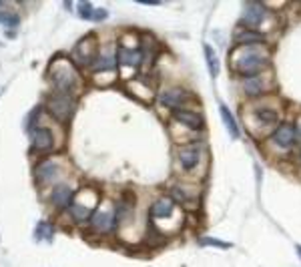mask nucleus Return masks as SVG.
<instances>
[{
  "mask_svg": "<svg viewBox=\"0 0 301 267\" xmlns=\"http://www.w3.org/2000/svg\"><path fill=\"white\" fill-rule=\"evenodd\" d=\"M90 223H92V227L98 233H110L114 229V225H116V215L108 213V211H96L90 217Z\"/></svg>",
  "mask_w": 301,
  "mask_h": 267,
  "instance_id": "obj_11",
  "label": "nucleus"
},
{
  "mask_svg": "<svg viewBox=\"0 0 301 267\" xmlns=\"http://www.w3.org/2000/svg\"><path fill=\"white\" fill-rule=\"evenodd\" d=\"M48 76H50V80L54 82V86H56L58 92H68V94H72L74 86L78 84V74H76V70L72 68V64L66 62V60L52 62V66L48 68Z\"/></svg>",
  "mask_w": 301,
  "mask_h": 267,
  "instance_id": "obj_1",
  "label": "nucleus"
},
{
  "mask_svg": "<svg viewBox=\"0 0 301 267\" xmlns=\"http://www.w3.org/2000/svg\"><path fill=\"white\" fill-rule=\"evenodd\" d=\"M108 16V12L104 10V8H94V12H92V20L94 22H100V20H104Z\"/></svg>",
  "mask_w": 301,
  "mask_h": 267,
  "instance_id": "obj_27",
  "label": "nucleus"
},
{
  "mask_svg": "<svg viewBox=\"0 0 301 267\" xmlns=\"http://www.w3.org/2000/svg\"><path fill=\"white\" fill-rule=\"evenodd\" d=\"M46 108H48V112H50L56 120L66 122V120L74 114V98H72V94H68V92H58V90H56L54 94L48 96Z\"/></svg>",
  "mask_w": 301,
  "mask_h": 267,
  "instance_id": "obj_2",
  "label": "nucleus"
},
{
  "mask_svg": "<svg viewBox=\"0 0 301 267\" xmlns=\"http://www.w3.org/2000/svg\"><path fill=\"white\" fill-rule=\"evenodd\" d=\"M94 56H96V38H94V34H86L76 42L74 58L80 64H92Z\"/></svg>",
  "mask_w": 301,
  "mask_h": 267,
  "instance_id": "obj_4",
  "label": "nucleus"
},
{
  "mask_svg": "<svg viewBox=\"0 0 301 267\" xmlns=\"http://www.w3.org/2000/svg\"><path fill=\"white\" fill-rule=\"evenodd\" d=\"M179 161L185 171H193L201 163V147L199 143H189L179 149Z\"/></svg>",
  "mask_w": 301,
  "mask_h": 267,
  "instance_id": "obj_6",
  "label": "nucleus"
},
{
  "mask_svg": "<svg viewBox=\"0 0 301 267\" xmlns=\"http://www.w3.org/2000/svg\"><path fill=\"white\" fill-rule=\"evenodd\" d=\"M94 203H96V201H92V203H82L80 199L72 201V205H70L72 217H74L76 221H86V219H90V217H92V211H94Z\"/></svg>",
  "mask_w": 301,
  "mask_h": 267,
  "instance_id": "obj_17",
  "label": "nucleus"
},
{
  "mask_svg": "<svg viewBox=\"0 0 301 267\" xmlns=\"http://www.w3.org/2000/svg\"><path fill=\"white\" fill-rule=\"evenodd\" d=\"M205 58H207V66H209L211 76L217 78V74H219V60H217V54H215L213 46H209V44H205Z\"/></svg>",
  "mask_w": 301,
  "mask_h": 267,
  "instance_id": "obj_22",
  "label": "nucleus"
},
{
  "mask_svg": "<svg viewBox=\"0 0 301 267\" xmlns=\"http://www.w3.org/2000/svg\"><path fill=\"white\" fill-rule=\"evenodd\" d=\"M36 239H46V241H50V239H52V227H50V223H44V221H40V223H38Z\"/></svg>",
  "mask_w": 301,
  "mask_h": 267,
  "instance_id": "obj_25",
  "label": "nucleus"
},
{
  "mask_svg": "<svg viewBox=\"0 0 301 267\" xmlns=\"http://www.w3.org/2000/svg\"><path fill=\"white\" fill-rule=\"evenodd\" d=\"M267 66V56L265 54H259L255 50H247V52H241L235 60V68L239 74L251 78V76H257L263 68Z\"/></svg>",
  "mask_w": 301,
  "mask_h": 267,
  "instance_id": "obj_3",
  "label": "nucleus"
},
{
  "mask_svg": "<svg viewBox=\"0 0 301 267\" xmlns=\"http://www.w3.org/2000/svg\"><path fill=\"white\" fill-rule=\"evenodd\" d=\"M235 42L237 44H261V42H265V36L261 34V32H257V30H239V32H235Z\"/></svg>",
  "mask_w": 301,
  "mask_h": 267,
  "instance_id": "obj_18",
  "label": "nucleus"
},
{
  "mask_svg": "<svg viewBox=\"0 0 301 267\" xmlns=\"http://www.w3.org/2000/svg\"><path fill=\"white\" fill-rule=\"evenodd\" d=\"M297 253H299V257H301V245H299V247H297Z\"/></svg>",
  "mask_w": 301,
  "mask_h": 267,
  "instance_id": "obj_28",
  "label": "nucleus"
},
{
  "mask_svg": "<svg viewBox=\"0 0 301 267\" xmlns=\"http://www.w3.org/2000/svg\"><path fill=\"white\" fill-rule=\"evenodd\" d=\"M255 118H257L263 126L275 124V122H277V110H273V108H257V110H255Z\"/></svg>",
  "mask_w": 301,
  "mask_h": 267,
  "instance_id": "obj_21",
  "label": "nucleus"
},
{
  "mask_svg": "<svg viewBox=\"0 0 301 267\" xmlns=\"http://www.w3.org/2000/svg\"><path fill=\"white\" fill-rule=\"evenodd\" d=\"M201 245H211V247H221V249H229L231 247V243H225V241H219V239H213V237H203Z\"/></svg>",
  "mask_w": 301,
  "mask_h": 267,
  "instance_id": "obj_26",
  "label": "nucleus"
},
{
  "mask_svg": "<svg viewBox=\"0 0 301 267\" xmlns=\"http://www.w3.org/2000/svg\"><path fill=\"white\" fill-rule=\"evenodd\" d=\"M175 120L177 122H181V124H185V126H189V128H193V130H201L203 128V116L199 114V112H195V110H185V108H181V110H175Z\"/></svg>",
  "mask_w": 301,
  "mask_h": 267,
  "instance_id": "obj_12",
  "label": "nucleus"
},
{
  "mask_svg": "<svg viewBox=\"0 0 301 267\" xmlns=\"http://www.w3.org/2000/svg\"><path fill=\"white\" fill-rule=\"evenodd\" d=\"M76 10H78L80 18H84V20H92V12H94V6H92L90 2H78V4H76Z\"/></svg>",
  "mask_w": 301,
  "mask_h": 267,
  "instance_id": "obj_24",
  "label": "nucleus"
},
{
  "mask_svg": "<svg viewBox=\"0 0 301 267\" xmlns=\"http://www.w3.org/2000/svg\"><path fill=\"white\" fill-rule=\"evenodd\" d=\"M56 173H58V167H56L52 161H42V163L34 169V177L40 179V181H50Z\"/></svg>",
  "mask_w": 301,
  "mask_h": 267,
  "instance_id": "obj_19",
  "label": "nucleus"
},
{
  "mask_svg": "<svg viewBox=\"0 0 301 267\" xmlns=\"http://www.w3.org/2000/svg\"><path fill=\"white\" fill-rule=\"evenodd\" d=\"M189 96L191 94L187 90H183V88H167V90H163L159 94V100H161V104H165V106H169L173 110H181V106L189 100Z\"/></svg>",
  "mask_w": 301,
  "mask_h": 267,
  "instance_id": "obj_9",
  "label": "nucleus"
},
{
  "mask_svg": "<svg viewBox=\"0 0 301 267\" xmlns=\"http://www.w3.org/2000/svg\"><path fill=\"white\" fill-rule=\"evenodd\" d=\"M173 211H175V203L171 199L163 197V199H157L153 203V207H150V217L153 219H167V217L173 215Z\"/></svg>",
  "mask_w": 301,
  "mask_h": 267,
  "instance_id": "obj_14",
  "label": "nucleus"
},
{
  "mask_svg": "<svg viewBox=\"0 0 301 267\" xmlns=\"http://www.w3.org/2000/svg\"><path fill=\"white\" fill-rule=\"evenodd\" d=\"M265 18H267V10H265L261 4L253 2V4H247V6H245L243 16H241V24L247 26L249 30H253V28H257L261 22H265Z\"/></svg>",
  "mask_w": 301,
  "mask_h": 267,
  "instance_id": "obj_5",
  "label": "nucleus"
},
{
  "mask_svg": "<svg viewBox=\"0 0 301 267\" xmlns=\"http://www.w3.org/2000/svg\"><path fill=\"white\" fill-rule=\"evenodd\" d=\"M30 137H32L34 151H50L54 147V137H52L50 128H46V126H32Z\"/></svg>",
  "mask_w": 301,
  "mask_h": 267,
  "instance_id": "obj_8",
  "label": "nucleus"
},
{
  "mask_svg": "<svg viewBox=\"0 0 301 267\" xmlns=\"http://www.w3.org/2000/svg\"><path fill=\"white\" fill-rule=\"evenodd\" d=\"M219 112H221V118H223V122H225L227 130H229L231 139H239V137H241V130H239V124H237V120H235L233 112L229 110V106L221 102V104H219Z\"/></svg>",
  "mask_w": 301,
  "mask_h": 267,
  "instance_id": "obj_16",
  "label": "nucleus"
},
{
  "mask_svg": "<svg viewBox=\"0 0 301 267\" xmlns=\"http://www.w3.org/2000/svg\"><path fill=\"white\" fill-rule=\"evenodd\" d=\"M116 60H118L120 66H132V68H136V66L144 60L140 44H138V46H132V48H130V46H120V48L116 50Z\"/></svg>",
  "mask_w": 301,
  "mask_h": 267,
  "instance_id": "obj_10",
  "label": "nucleus"
},
{
  "mask_svg": "<svg viewBox=\"0 0 301 267\" xmlns=\"http://www.w3.org/2000/svg\"><path fill=\"white\" fill-rule=\"evenodd\" d=\"M273 143L277 145V147H281V149H289V147H293V143H295V139H297V130H295V126L291 124V122H281L277 128H275V132H273Z\"/></svg>",
  "mask_w": 301,
  "mask_h": 267,
  "instance_id": "obj_7",
  "label": "nucleus"
},
{
  "mask_svg": "<svg viewBox=\"0 0 301 267\" xmlns=\"http://www.w3.org/2000/svg\"><path fill=\"white\" fill-rule=\"evenodd\" d=\"M243 88H245V92H247L249 96H257V94H261V92L265 90L263 80L257 78V76H251V78L243 80Z\"/></svg>",
  "mask_w": 301,
  "mask_h": 267,
  "instance_id": "obj_20",
  "label": "nucleus"
},
{
  "mask_svg": "<svg viewBox=\"0 0 301 267\" xmlns=\"http://www.w3.org/2000/svg\"><path fill=\"white\" fill-rule=\"evenodd\" d=\"M50 199H52L54 207H58V209H68V207L72 205V201H74V193H72V189H70L68 185H56Z\"/></svg>",
  "mask_w": 301,
  "mask_h": 267,
  "instance_id": "obj_13",
  "label": "nucleus"
},
{
  "mask_svg": "<svg viewBox=\"0 0 301 267\" xmlns=\"http://www.w3.org/2000/svg\"><path fill=\"white\" fill-rule=\"evenodd\" d=\"M18 14L16 12H10V10H6V6L0 2V22H2L4 26H16L18 24Z\"/></svg>",
  "mask_w": 301,
  "mask_h": 267,
  "instance_id": "obj_23",
  "label": "nucleus"
},
{
  "mask_svg": "<svg viewBox=\"0 0 301 267\" xmlns=\"http://www.w3.org/2000/svg\"><path fill=\"white\" fill-rule=\"evenodd\" d=\"M94 66H92V70L94 72H104V70H112L116 64H118V60H116V52H108V50H104V52H100L98 54V58L92 62Z\"/></svg>",
  "mask_w": 301,
  "mask_h": 267,
  "instance_id": "obj_15",
  "label": "nucleus"
}]
</instances>
